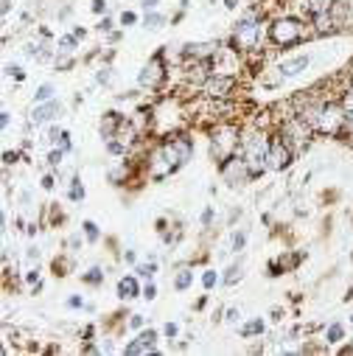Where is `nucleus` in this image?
<instances>
[{
    "instance_id": "nucleus-25",
    "label": "nucleus",
    "mask_w": 353,
    "mask_h": 356,
    "mask_svg": "<svg viewBox=\"0 0 353 356\" xmlns=\"http://www.w3.org/2000/svg\"><path fill=\"white\" fill-rule=\"evenodd\" d=\"M70 200H73V202L84 200V188H81V183H79V180H73V186H70Z\"/></svg>"
},
{
    "instance_id": "nucleus-10",
    "label": "nucleus",
    "mask_w": 353,
    "mask_h": 356,
    "mask_svg": "<svg viewBox=\"0 0 353 356\" xmlns=\"http://www.w3.org/2000/svg\"><path fill=\"white\" fill-rule=\"evenodd\" d=\"M56 115H62V104L54 99V102H45V104H37L31 110V124L42 127V124H51Z\"/></svg>"
},
{
    "instance_id": "nucleus-37",
    "label": "nucleus",
    "mask_w": 353,
    "mask_h": 356,
    "mask_svg": "<svg viewBox=\"0 0 353 356\" xmlns=\"http://www.w3.org/2000/svg\"><path fill=\"white\" fill-rule=\"evenodd\" d=\"M26 281H28V284H40V273H37V270H31V273L26 275Z\"/></svg>"
},
{
    "instance_id": "nucleus-30",
    "label": "nucleus",
    "mask_w": 353,
    "mask_h": 356,
    "mask_svg": "<svg viewBox=\"0 0 353 356\" xmlns=\"http://www.w3.org/2000/svg\"><path fill=\"white\" fill-rule=\"evenodd\" d=\"M163 334H165L168 339H174L176 334H180V328H176V323H165V328H163Z\"/></svg>"
},
{
    "instance_id": "nucleus-39",
    "label": "nucleus",
    "mask_w": 353,
    "mask_h": 356,
    "mask_svg": "<svg viewBox=\"0 0 353 356\" xmlns=\"http://www.w3.org/2000/svg\"><path fill=\"white\" fill-rule=\"evenodd\" d=\"M99 29H101V31H110V29H113V20H110V17H104V20L99 23Z\"/></svg>"
},
{
    "instance_id": "nucleus-17",
    "label": "nucleus",
    "mask_w": 353,
    "mask_h": 356,
    "mask_svg": "<svg viewBox=\"0 0 353 356\" xmlns=\"http://www.w3.org/2000/svg\"><path fill=\"white\" fill-rule=\"evenodd\" d=\"M261 331H263V320L258 317V320H252V323H247L241 328V337H252V334H261Z\"/></svg>"
},
{
    "instance_id": "nucleus-21",
    "label": "nucleus",
    "mask_w": 353,
    "mask_h": 356,
    "mask_svg": "<svg viewBox=\"0 0 353 356\" xmlns=\"http://www.w3.org/2000/svg\"><path fill=\"white\" fill-rule=\"evenodd\" d=\"M163 23H165V17H163V15H157V12L146 15V29H160Z\"/></svg>"
},
{
    "instance_id": "nucleus-24",
    "label": "nucleus",
    "mask_w": 353,
    "mask_h": 356,
    "mask_svg": "<svg viewBox=\"0 0 353 356\" xmlns=\"http://www.w3.org/2000/svg\"><path fill=\"white\" fill-rule=\"evenodd\" d=\"M81 227H84L87 238H90V241H99V227H96V222H84Z\"/></svg>"
},
{
    "instance_id": "nucleus-3",
    "label": "nucleus",
    "mask_w": 353,
    "mask_h": 356,
    "mask_svg": "<svg viewBox=\"0 0 353 356\" xmlns=\"http://www.w3.org/2000/svg\"><path fill=\"white\" fill-rule=\"evenodd\" d=\"M303 37H306V29H303V23L295 20V17H281V20H275V23L270 26V40H272L278 48H292V45L303 42Z\"/></svg>"
},
{
    "instance_id": "nucleus-20",
    "label": "nucleus",
    "mask_w": 353,
    "mask_h": 356,
    "mask_svg": "<svg viewBox=\"0 0 353 356\" xmlns=\"http://www.w3.org/2000/svg\"><path fill=\"white\" fill-rule=\"evenodd\" d=\"M244 244H247V233H244V230H241V233H233L230 250H233V252H238V250H244Z\"/></svg>"
},
{
    "instance_id": "nucleus-40",
    "label": "nucleus",
    "mask_w": 353,
    "mask_h": 356,
    "mask_svg": "<svg viewBox=\"0 0 353 356\" xmlns=\"http://www.w3.org/2000/svg\"><path fill=\"white\" fill-rule=\"evenodd\" d=\"M238 317H241V312H238V309H230V312H227V320H230V323H236Z\"/></svg>"
},
{
    "instance_id": "nucleus-15",
    "label": "nucleus",
    "mask_w": 353,
    "mask_h": 356,
    "mask_svg": "<svg viewBox=\"0 0 353 356\" xmlns=\"http://www.w3.org/2000/svg\"><path fill=\"white\" fill-rule=\"evenodd\" d=\"M76 34H67V37H59V42H56V51L59 54H73L76 51Z\"/></svg>"
},
{
    "instance_id": "nucleus-18",
    "label": "nucleus",
    "mask_w": 353,
    "mask_h": 356,
    "mask_svg": "<svg viewBox=\"0 0 353 356\" xmlns=\"http://www.w3.org/2000/svg\"><path fill=\"white\" fill-rule=\"evenodd\" d=\"M135 273H138L140 278H151V275L157 273V261H149V264H140V266H138V270H135Z\"/></svg>"
},
{
    "instance_id": "nucleus-31",
    "label": "nucleus",
    "mask_w": 353,
    "mask_h": 356,
    "mask_svg": "<svg viewBox=\"0 0 353 356\" xmlns=\"http://www.w3.org/2000/svg\"><path fill=\"white\" fill-rule=\"evenodd\" d=\"M132 23H138V15L135 12H124L121 15V26H132Z\"/></svg>"
},
{
    "instance_id": "nucleus-14",
    "label": "nucleus",
    "mask_w": 353,
    "mask_h": 356,
    "mask_svg": "<svg viewBox=\"0 0 353 356\" xmlns=\"http://www.w3.org/2000/svg\"><path fill=\"white\" fill-rule=\"evenodd\" d=\"M34 102H37V104L54 102V84H40V87H37V93H34Z\"/></svg>"
},
{
    "instance_id": "nucleus-16",
    "label": "nucleus",
    "mask_w": 353,
    "mask_h": 356,
    "mask_svg": "<svg viewBox=\"0 0 353 356\" xmlns=\"http://www.w3.org/2000/svg\"><path fill=\"white\" fill-rule=\"evenodd\" d=\"M81 281H84V284H93V286H99V284L104 281V273L99 270V266H93L90 273H84V275H81Z\"/></svg>"
},
{
    "instance_id": "nucleus-22",
    "label": "nucleus",
    "mask_w": 353,
    "mask_h": 356,
    "mask_svg": "<svg viewBox=\"0 0 353 356\" xmlns=\"http://www.w3.org/2000/svg\"><path fill=\"white\" fill-rule=\"evenodd\" d=\"M96 79H99V84H110V81H113V67H110V65H104V67H99V73H96Z\"/></svg>"
},
{
    "instance_id": "nucleus-44",
    "label": "nucleus",
    "mask_w": 353,
    "mask_h": 356,
    "mask_svg": "<svg viewBox=\"0 0 353 356\" xmlns=\"http://www.w3.org/2000/svg\"><path fill=\"white\" fill-rule=\"evenodd\" d=\"M347 127L353 129V113H347Z\"/></svg>"
},
{
    "instance_id": "nucleus-35",
    "label": "nucleus",
    "mask_w": 353,
    "mask_h": 356,
    "mask_svg": "<svg viewBox=\"0 0 353 356\" xmlns=\"http://www.w3.org/2000/svg\"><path fill=\"white\" fill-rule=\"evenodd\" d=\"M67 306H70V309H81L84 300H81V298H67Z\"/></svg>"
},
{
    "instance_id": "nucleus-38",
    "label": "nucleus",
    "mask_w": 353,
    "mask_h": 356,
    "mask_svg": "<svg viewBox=\"0 0 353 356\" xmlns=\"http://www.w3.org/2000/svg\"><path fill=\"white\" fill-rule=\"evenodd\" d=\"M104 9H107V3H104V0H93V12H99V15H101Z\"/></svg>"
},
{
    "instance_id": "nucleus-23",
    "label": "nucleus",
    "mask_w": 353,
    "mask_h": 356,
    "mask_svg": "<svg viewBox=\"0 0 353 356\" xmlns=\"http://www.w3.org/2000/svg\"><path fill=\"white\" fill-rule=\"evenodd\" d=\"M216 284H219V275H216L213 270H208V273L202 275V286H205V289H213Z\"/></svg>"
},
{
    "instance_id": "nucleus-34",
    "label": "nucleus",
    "mask_w": 353,
    "mask_h": 356,
    "mask_svg": "<svg viewBox=\"0 0 353 356\" xmlns=\"http://www.w3.org/2000/svg\"><path fill=\"white\" fill-rule=\"evenodd\" d=\"M0 124H3V129H9V124H12V113L9 110L0 113Z\"/></svg>"
},
{
    "instance_id": "nucleus-29",
    "label": "nucleus",
    "mask_w": 353,
    "mask_h": 356,
    "mask_svg": "<svg viewBox=\"0 0 353 356\" xmlns=\"http://www.w3.org/2000/svg\"><path fill=\"white\" fill-rule=\"evenodd\" d=\"M62 157H65V152H62V149H54V152L48 154V165H59Z\"/></svg>"
},
{
    "instance_id": "nucleus-13",
    "label": "nucleus",
    "mask_w": 353,
    "mask_h": 356,
    "mask_svg": "<svg viewBox=\"0 0 353 356\" xmlns=\"http://www.w3.org/2000/svg\"><path fill=\"white\" fill-rule=\"evenodd\" d=\"M342 337H345V325H342V323H331V325L325 328V342H328V345L339 342Z\"/></svg>"
},
{
    "instance_id": "nucleus-43",
    "label": "nucleus",
    "mask_w": 353,
    "mask_h": 356,
    "mask_svg": "<svg viewBox=\"0 0 353 356\" xmlns=\"http://www.w3.org/2000/svg\"><path fill=\"white\" fill-rule=\"evenodd\" d=\"M224 6H227V9H236L238 3H236V0H224Z\"/></svg>"
},
{
    "instance_id": "nucleus-32",
    "label": "nucleus",
    "mask_w": 353,
    "mask_h": 356,
    "mask_svg": "<svg viewBox=\"0 0 353 356\" xmlns=\"http://www.w3.org/2000/svg\"><path fill=\"white\" fill-rule=\"evenodd\" d=\"M143 298H146V300H154V298H157V286H154V284H149V286L143 289Z\"/></svg>"
},
{
    "instance_id": "nucleus-5",
    "label": "nucleus",
    "mask_w": 353,
    "mask_h": 356,
    "mask_svg": "<svg viewBox=\"0 0 353 356\" xmlns=\"http://www.w3.org/2000/svg\"><path fill=\"white\" fill-rule=\"evenodd\" d=\"M165 76H168V70H165V65H163V51H160V54H154V56L140 67L138 84H140V87H149V90H160L163 81H165Z\"/></svg>"
},
{
    "instance_id": "nucleus-6",
    "label": "nucleus",
    "mask_w": 353,
    "mask_h": 356,
    "mask_svg": "<svg viewBox=\"0 0 353 356\" xmlns=\"http://www.w3.org/2000/svg\"><path fill=\"white\" fill-rule=\"evenodd\" d=\"M199 87H202L205 99H230L236 90V79L224 76V73H211Z\"/></svg>"
},
{
    "instance_id": "nucleus-9",
    "label": "nucleus",
    "mask_w": 353,
    "mask_h": 356,
    "mask_svg": "<svg viewBox=\"0 0 353 356\" xmlns=\"http://www.w3.org/2000/svg\"><path fill=\"white\" fill-rule=\"evenodd\" d=\"M309 65H311V56H309V54H297V56L281 59L278 70L284 73V79H292V76H300L303 70H309Z\"/></svg>"
},
{
    "instance_id": "nucleus-36",
    "label": "nucleus",
    "mask_w": 353,
    "mask_h": 356,
    "mask_svg": "<svg viewBox=\"0 0 353 356\" xmlns=\"http://www.w3.org/2000/svg\"><path fill=\"white\" fill-rule=\"evenodd\" d=\"M213 222V208H208L205 213H202V225H211Z\"/></svg>"
},
{
    "instance_id": "nucleus-1",
    "label": "nucleus",
    "mask_w": 353,
    "mask_h": 356,
    "mask_svg": "<svg viewBox=\"0 0 353 356\" xmlns=\"http://www.w3.org/2000/svg\"><path fill=\"white\" fill-rule=\"evenodd\" d=\"M194 154V140L186 135H174L160 140L149 152V177L151 180H165V177L176 174Z\"/></svg>"
},
{
    "instance_id": "nucleus-41",
    "label": "nucleus",
    "mask_w": 353,
    "mask_h": 356,
    "mask_svg": "<svg viewBox=\"0 0 353 356\" xmlns=\"http://www.w3.org/2000/svg\"><path fill=\"white\" fill-rule=\"evenodd\" d=\"M42 188H45V191L54 188V177H45V180H42Z\"/></svg>"
},
{
    "instance_id": "nucleus-4",
    "label": "nucleus",
    "mask_w": 353,
    "mask_h": 356,
    "mask_svg": "<svg viewBox=\"0 0 353 356\" xmlns=\"http://www.w3.org/2000/svg\"><path fill=\"white\" fill-rule=\"evenodd\" d=\"M233 37H236L238 48H244V51H252V48H258V45H261V40H263V26H261L258 15H255V12L244 15V17L236 23V29H233Z\"/></svg>"
},
{
    "instance_id": "nucleus-19",
    "label": "nucleus",
    "mask_w": 353,
    "mask_h": 356,
    "mask_svg": "<svg viewBox=\"0 0 353 356\" xmlns=\"http://www.w3.org/2000/svg\"><path fill=\"white\" fill-rule=\"evenodd\" d=\"M241 278V261L238 264H233L230 270H227V275H224V284H236Z\"/></svg>"
},
{
    "instance_id": "nucleus-33",
    "label": "nucleus",
    "mask_w": 353,
    "mask_h": 356,
    "mask_svg": "<svg viewBox=\"0 0 353 356\" xmlns=\"http://www.w3.org/2000/svg\"><path fill=\"white\" fill-rule=\"evenodd\" d=\"M146 325V320L140 317V314H132V320H129V328H143Z\"/></svg>"
},
{
    "instance_id": "nucleus-42",
    "label": "nucleus",
    "mask_w": 353,
    "mask_h": 356,
    "mask_svg": "<svg viewBox=\"0 0 353 356\" xmlns=\"http://www.w3.org/2000/svg\"><path fill=\"white\" fill-rule=\"evenodd\" d=\"M12 12V0H3V15H9Z\"/></svg>"
},
{
    "instance_id": "nucleus-28",
    "label": "nucleus",
    "mask_w": 353,
    "mask_h": 356,
    "mask_svg": "<svg viewBox=\"0 0 353 356\" xmlns=\"http://www.w3.org/2000/svg\"><path fill=\"white\" fill-rule=\"evenodd\" d=\"M6 73H9L12 79H17V81H23V79H26V73H23V67H17V65H9V67H6Z\"/></svg>"
},
{
    "instance_id": "nucleus-8",
    "label": "nucleus",
    "mask_w": 353,
    "mask_h": 356,
    "mask_svg": "<svg viewBox=\"0 0 353 356\" xmlns=\"http://www.w3.org/2000/svg\"><path fill=\"white\" fill-rule=\"evenodd\" d=\"M157 331L154 328H149V331H143L138 339H132L126 348H124V353H129V356H140V353H157Z\"/></svg>"
},
{
    "instance_id": "nucleus-7",
    "label": "nucleus",
    "mask_w": 353,
    "mask_h": 356,
    "mask_svg": "<svg viewBox=\"0 0 353 356\" xmlns=\"http://www.w3.org/2000/svg\"><path fill=\"white\" fill-rule=\"evenodd\" d=\"M292 160H295V149H292L284 138H272V140H270V157H267V165H270L272 171H284V168L292 165Z\"/></svg>"
},
{
    "instance_id": "nucleus-12",
    "label": "nucleus",
    "mask_w": 353,
    "mask_h": 356,
    "mask_svg": "<svg viewBox=\"0 0 353 356\" xmlns=\"http://www.w3.org/2000/svg\"><path fill=\"white\" fill-rule=\"evenodd\" d=\"M191 284H194V273L191 270H180V273H176V278H174V289L176 292H186Z\"/></svg>"
},
{
    "instance_id": "nucleus-26",
    "label": "nucleus",
    "mask_w": 353,
    "mask_h": 356,
    "mask_svg": "<svg viewBox=\"0 0 353 356\" xmlns=\"http://www.w3.org/2000/svg\"><path fill=\"white\" fill-rule=\"evenodd\" d=\"M339 104L345 107V113H353V90H345L342 99H339Z\"/></svg>"
},
{
    "instance_id": "nucleus-27",
    "label": "nucleus",
    "mask_w": 353,
    "mask_h": 356,
    "mask_svg": "<svg viewBox=\"0 0 353 356\" xmlns=\"http://www.w3.org/2000/svg\"><path fill=\"white\" fill-rule=\"evenodd\" d=\"M56 143H59L62 152H70V132H59L56 135Z\"/></svg>"
},
{
    "instance_id": "nucleus-2",
    "label": "nucleus",
    "mask_w": 353,
    "mask_h": 356,
    "mask_svg": "<svg viewBox=\"0 0 353 356\" xmlns=\"http://www.w3.org/2000/svg\"><path fill=\"white\" fill-rule=\"evenodd\" d=\"M238 146H241V129L236 124H219L213 129V138H211V157L222 165L224 160H230L233 154H238Z\"/></svg>"
},
{
    "instance_id": "nucleus-11",
    "label": "nucleus",
    "mask_w": 353,
    "mask_h": 356,
    "mask_svg": "<svg viewBox=\"0 0 353 356\" xmlns=\"http://www.w3.org/2000/svg\"><path fill=\"white\" fill-rule=\"evenodd\" d=\"M138 295H140V286H138V278H135V275L118 281V298H121V300H132V298H138Z\"/></svg>"
}]
</instances>
